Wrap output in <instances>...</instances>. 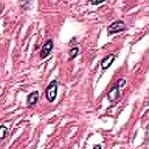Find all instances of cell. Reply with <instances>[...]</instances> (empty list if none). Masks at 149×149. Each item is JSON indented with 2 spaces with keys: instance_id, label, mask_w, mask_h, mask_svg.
<instances>
[{
  "instance_id": "6da1fadb",
  "label": "cell",
  "mask_w": 149,
  "mask_h": 149,
  "mask_svg": "<svg viewBox=\"0 0 149 149\" xmlns=\"http://www.w3.org/2000/svg\"><path fill=\"white\" fill-rule=\"evenodd\" d=\"M57 88H58V83L56 80H52L48 87L45 88V98L49 102H52L55 99H56V95H57Z\"/></svg>"
},
{
  "instance_id": "7a4b0ae2",
  "label": "cell",
  "mask_w": 149,
  "mask_h": 149,
  "mask_svg": "<svg viewBox=\"0 0 149 149\" xmlns=\"http://www.w3.org/2000/svg\"><path fill=\"white\" fill-rule=\"evenodd\" d=\"M125 83H126V80L122 78V79H120L114 86H112V88H111V90L108 91V93H107V98H108L109 101H114V100L119 97V93H120L119 88H120L121 86H123Z\"/></svg>"
},
{
  "instance_id": "3957f363",
  "label": "cell",
  "mask_w": 149,
  "mask_h": 149,
  "mask_svg": "<svg viewBox=\"0 0 149 149\" xmlns=\"http://www.w3.org/2000/svg\"><path fill=\"white\" fill-rule=\"evenodd\" d=\"M126 29V24L123 21H114L113 23H111L108 27H107V33L108 35H112V34H116V33H120L122 30Z\"/></svg>"
},
{
  "instance_id": "277c9868",
  "label": "cell",
  "mask_w": 149,
  "mask_h": 149,
  "mask_svg": "<svg viewBox=\"0 0 149 149\" xmlns=\"http://www.w3.org/2000/svg\"><path fill=\"white\" fill-rule=\"evenodd\" d=\"M52 47H54L52 40H48V41L43 44V47H42V49H41L40 57H41V58H45L47 56H49V54H50L51 50H52Z\"/></svg>"
},
{
  "instance_id": "5b68a950",
  "label": "cell",
  "mask_w": 149,
  "mask_h": 149,
  "mask_svg": "<svg viewBox=\"0 0 149 149\" xmlns=\"http://www.w3.org/2000/svg\"><path fill=\"white\" fill-rule=\"evenodd\" d=\"M114 59H115V55H114V54H109V55L105 56V57L101 59V62H100L101 69H102V70L108 69V68L112 65V63L114 62Z\"/></svg>"
},
{
  "instance_id": "8992f818",
  "label": "cell",
  "mask_w": 149,
  "mask_h": 149,
  "mask_svg": "<svg viewBox=\"0 0 149 149\" xmlns=\"http://www.w3.org/2000/svg\"><path fill=\"white\" fill-rule=\"evenodd\" d=\"M38 97H40V94H38V92H37V91L31 92V93L28 95V98H27V105H28L29 107H30V106H34V105L37 102Z\"/></svg>"
},
{
  "instance_id": "52a82bcc",
  "label": "cell",
  "mask_w": 149,
  "mask_h": 149,
  "mask_svg": "<svg viewBox=\"0 0 149 149\" xmlns=\"http://www.w3.org/2000/svg\"><path fill=\"white\" fill-rule=\"evenodd\" d=\"M78 52H79V48H78V47H73V48H71V49H70V51H69L70 59H73V58L78 55Z\"/></svg>"
},
{
  "instance_id": "ba28073f",
  "label": "cell",
  "mask_w": 149,
  "mask_h": 149,
  "mask_svg": "<svg viewBox=\"0 0 149 149\" xmlns=\"http://www.w3.org/2000/svg\"><path fill=\"white\" fill-rule=\"evenodd\" d=\"M7 135V128L5 126H0V142L6 137Z\"/></svg>"
},
{
  "instance_id": "9c48e42d",
  "label": "cell",
  "mask_w": 149,
  "mask_h": 149,
  "mask_svg": "<svg viewBox=\"0 0 149 149\" xmlns=\"http://www.w3.org/2000/svg\"><path fill=\"white\" fill-rule=\"evenodd\" d=\"M105 0H91V3L92 5H99V3H101V2H104Z\"/></svg>"
},
{
  "instance_id": "30bf717a",
  "label": "cell",
  "mask_w": 149,
  "mask_h": 149,
  "mask_svg": "<svg viewBox=\"0 0 149 149\" xmlns=\"http://www.w3.org/2000/svg\"><path fill=\"white\" fill-rule=\"evenodd\" d=\"M94 148H101V146H100V144H95Z\"/></svg>"
}]
</instances>
